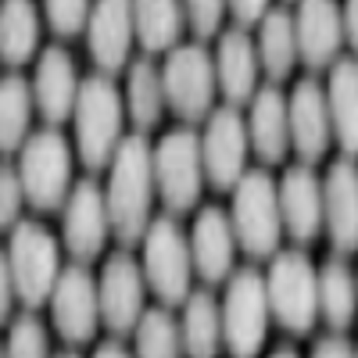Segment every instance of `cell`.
Listing matches in <instances>:
<instances>
[{
    "label": "cell",
    "instance_id": "obj_1",
    "mask_svg": "<svg viewBox=\"0 0 358 358\" xmlns=\"http://www.w3.org/2000/svg\"><path fill=\"white\" fill-rule=\"evenodd\" d=\"M158 183H155V147L143 140V133H133L122 140L118 155L108 169V215L111 233L122 248L143 244L151 229V204H155Z\"/></svg>",
    "mask_w": 358,
    "mask_h": 358
},
{
    "label": "cell",
    "instance_id": "obj_2",
    "mask_svg": "<svg viewBox=\"0 0 358 358\" xmlns=\"http://www.w3.org/2000/svg\"><path fill=\"white\" fill-rule=\"evenodd\" d=\"M76 147H79V162L90 172L111 169L118 147H122V118H126V97L118 94V86L111 76L97 72L86 76L79 90V104H76Z\"/></svg>",
    "mask_w": 358,
    "mask_h": 358
},
{
    "label": "cell",
    "instance_id": "obj_3",
    "mask_svg": "<svg viewBox=\"0 0 358 358\" xmlns=\"http://www.w3.org/2000/svg\"><path fill=\"white\" fill-rule=\"evenodd\" d=\"M0 265L11 273L15 297L29 312L47 305L57 280H62V258H57L54 233L33 219H22L15 229H8V248Z\"/></svg>",
    "mask_w": 358,
    "mask_h": 358
},
{
    "label": "cell",
    "instance_id": "obj_4",
    "mask_svg": "<svg viewBox=\"0 0 358 358\" xmlns=\"http://www.w3.org/2000/svg\"><path fill=\"white\" fill-rule=\"evenodd\" d=\"M18 176L22 190L33 212L47 215L65 208L72 197V147L69 140L57 133V126H43L25 140L18 151Z\"/></svg>",
    "mask_w": 358,
    "mask_h": 358
},
{
    "label": "cell",
    "instance_id": "obj_5",
    "mask_svg": "<svg viewBox=\"0 0 358 358\" xmlns=\"http://www.w3.org/2000/svg\"><path fill=\"white\" fill-rule=\"evenodd\" d=\"M233 233L236 244L251 258H273L283 236V208H280V183L265 169L244 172L233 190Z\"/></svg>",
    "mask_w": 358,
    "mask_h": 358
},
{
    "label": "cell",
    "instance_id": "obj_6",
    "mask_svg": "<svg viewBox=\"0 0 358 358\" xmlns=\"http://www.w3.org/2000/svg\"><path fill=\"white\" fill-rule=\"evenodd\" d=\"M268 287L255 265H244L229 276L222 297V344L233 358H255L268 334Z\"/></svg>",
    "mask_w": 358,
    "mask_h": 358
},
{
    "label": "cell",
    "instance_id": "obj_7",
    "mask_svg": "<svg viewBox=\"0 0 358 358\" xmlns=\"http://www.w3.org/2000/svg\"><path fill=\"white\" fill-rule=\"evenodd\" d=\"M194 251L190 236L179 229L176 219H155L151 229L143 236V276L147 287L162 305H187V297L194 294Z\"/></svg>",
    "mask_w": 358,
    "mask_h": 358
},
{
    "label": "cell",
    "instance_id": "obj_8",
    "mask_svg": "<svg viewBox=\"0 0 358 358\" xmlns=\"http://www.w3.org/2000/svg\"><path fill=\"white\" fill-rule=\"evenodd\" d=\"M268 305L283 330L308 334L319 319V273L305 251H276L265 273Z\"/></svg>",
    "mask_w": 358,
    "mask_h": 358
},
{
    "label": "cell",
    "instance_id": "obj_9",
    "mask_svg": "<svg viewBox=\"0 0 358 358\" xmlns=\"http://www.w3.org/2000/svg\"><path fill=\"white\" fill-rule=\"evenodd\" d=\"M162 79H165V101L183 122H201L215 111L212 104L219 90V72L215 57L201 43H179L176 50H169Z\"/></svg>",
    "mask_w": 358,
    "mask_h": 358
},
{
    "label": "cell",
    "instance_id": "obj_10",
    "mask_svg": "<svg viewBox=\"0 0 358 358\" xmlns=\"http://www.w3.org/2000/svg\"><path fill=\"white\" fill-rule=\"evenodd\" d=\"M204 151L194 129H172L155 147V183L158 197L172 215H187L204 187Z\"/></svg>",
    "mask_w": 358,
    "mask_h": 358
},
{
    "label": "cell",
    "instance_id": "obj_11",
    "mask_svg": "<svg viewBox=\"0 0 358 358\" xmlns=\"http://www.w3.org/2000/svg\"><path fill=\"white\" fill-rule=\"evenodd\" d=\"M50 319L65 344H90L101 319V283L90 276L83 262L62 268L54 294H50Z\"/></svg>",
    "mask_w": 358,
    "mask_h": 358
},
{
    "label": "cell",
    "instance_id": "obj_12",
    "mask_svg": "<svg viewBox=\"0 0 358 358\" xmlns=\"http://www.w3.org/2000/svg\"><path fill=\"white\" fill-rule=\"evenodd\" d=\"M201 151H204L208 183L215 190H236V183H241L244 172H248L251 136H248V122L233 104L215 108L208 115V126L201 133Z\"/></svg>",
    "mask_w": 358,
    "mask_h": 358
},
{
    "label": "cell",
    "instance_id": "obj_13",
    "mask_svg": "<svg viewBox=\"0 0 358 358\" xmlns=\"http://www.w3.org/2000/svg\"><path fill=\"white\" fill-rule=\"evenodd\" d=\"M101 319L111 334H136V326L143 319V297H147V276H143V262L133 255L118 251L104 262L101 268Z\"/></svg>",
    "mask_w": 358,
    "mask_h": 358
},
{
    "label": "cell",
    "instance_id": "obj_14",
    "mask_svg": "<svg viewBox=\"0 0 358 358\" xmlns=\"http://www.w3.org/2000/svg\"><path fill=\"white\" fill-rule=\"evenodd\" d=\"M287 104H290V151H297L301 165L322 162L334 143V118L326 90L315 79H301L287 97Z\"/></svg>",
    "mask_w": 358,
    "mask_h": 358
},
{
    "label": "cell",
    "instance_id": "obj_15",
    "mask_svg": "<svg viewBox=\"0 0 358 358\" xmlns=\"http://www.w3.org/2000/svg\"><path fill=\"white\" fill-rule=\"evenodd\" d=\"M62 233H65L69 255L83 265L104 251L108 233H111V215H108V197H104L97 179H83L72 190V197L65 204Z\"/></svg>",
    "mask_w": 358,
    "mask_h": 358
},
{
    "label": "cell",
    "instance_id": "obj_16",
    "mask_svg": "<svg viewBox=\"0 0 358 358\" xmlns=\"http://www.w3.org/2000/svg\"><path fill=\"white\" fill-rule=\"evenodd\" d=\"M90 57L104 76L122 72L129 62V50L136 40V18H133V0H94L86 25Z\"/></svg>",
    "mask_w": 358,
    "mask_h": 358
},
{
    "label": "cell",
    "instance_id": "obj_17",
    "mask_svg": "<svg viewBox=\"0 0 358 358\" xmlns=\"http://www.w3.org/2000/svg\"><path fill=\"white\" fill-rule=\"evenodd\" d=\"M280 208H283V229L294 244H315L326 229V208H322V183L312 165H290L280 179Z\"/></svg>",
    "mask_w": 358,
    "mask_h": 358
},
{
    "label": "cell",
    "instance_id": "obj_18",
    "mask_svg": "<svg viewBox=\"0 0 358 358\" xmlns=\"http://www.w3.org/2000/svg\"><path fill=\"white\" fill-rule=\"evenodd\" d=\"M236 233L233 219L219 204H204L194 229H190V251H194V268L204 283H222L233 276V258H236Z\"/></svg>",
    "mask_w": 358,
    "mask_h": 358
},
{
    "label": "cell",
    "instance_id": "obj_19",
    "mask_svg": "<svg viewBox=\"0 0 358 358\" xmlns=\"http://www.w3.org/2000/svg\"><path fill=\"white\" fill-rule=\"evenodd\" d=\"M297 29V47H301V62L319 72L337 62V50L344 43V11L337 0H301L294 15Z\"/></svg>",
    "mask_w": 358,
    "mask_h": 358
},
{
    "label": "cell",
    "instance_id": "obj_20",
    "mask_svg": "<svg viewBox=\"0 0 358 358\" xmlns=\"http://www.w3.org/2000/svg\"><path fill=\"white\" fill-rule=\"evenodd\" d=\"M83 79L76 76V62L69 50L47 47L40 50V65L33 76V94H36V111L43 115L47 126H62L65 118L76 115Z\"/></svg>",
    "mask_w": 358,
    "mask_h": 358
},
{
    "label": "cell",
    "instance_id": "obj_21",
    "mask_svg": "<svg viewBox=\"0 0 358 358\" xmlns=\"http://www.w3.org/2000/svg\"><path fill=\"white\" fill-rule=\"evenodd\" d=\"M322 208H326V233L334 251H358V169L351 158H341L326 169L322 179Z\"/></svg>",
    "mask_w": 358,
    "mask_h": 358
},
{
    "label": "cell",
    "instance_id": "obj_22",
    "mask_svg": "<svg viewBox=\"0 0 358 358\" xmlns=\"http://www.w3.org/2000/svg\"><path fill=\"white\" fill-rule=\"evenodd\" d=\"M248 136H251V151L265 165H280L290 151V104L287 94H280L273 83L262 86L251 101Z\"/></svg>",
    "mask_w": 358,
    "mask_h": 358
},
{
    "label": "cell",
    "instance_id": "obj_23",
    "mask_svg": "<svg viewBox=\"0 0 358 358\" xmlns=\"http://www.w3.org/2000/svg\"><path fill=\"white\" fill-rule=\"evenodd\" d=\"M258 47L251 43V36L244 29H229L219 40V50H215V72H219V90L226 104L241 108V104H251L255 94H258Z\"/></svg>",
    "mask_w": 358,
    "mask_h": 358
},
{
    "label": "cell",
    "instance_id": "obj_24",
    "mask_svg": "<svg viewBox=\"0 0 358 358\" xmlns=\"http://www.w3.org/2000/svg\"><path fill=\"white\" fill-rule=\"evenodd\" d=\"M334 118V136L348 158H358V57H341L330 69V86H326Z\"/></svg>",
    "mask_w": 358,
    "mask_h": 358
},
{
    "label": "cell",
    "instance_id": "obj_25",
    "mask_svg": "<svg viewBox=\"0 0 358 358\" xmlns=\"http://www.w3.org/2000/svg\"><path fill=\"white\" fill-rule=\"evenodd\" d=\"M133 18H136V43L147 54L176 50L187 29L183 0H133Z\"/></svg>",
    "mask_w": 358,
    "mask_h": 358
},
{
    "label": "cell",
    "instance_id": "obj_26",
    "mask_svg": "<svg viewBox=\"0 0 358 358\" xmlns=\"http://www.w3.org/2000/svg\"><path fill=\"white\" fill-rule=\"evenodd\" d=\"M258 62L265 69V76L273 83L290 79L301 47H297V29H294V15L287 8H273L262 22H258Z\"/></svg>",
    "mask_w": 358,
    "mask_h": 358
},
{
    "label": "cell",
    "instance_id": "obj_27",
    "mask_svg": "<svg viewBox=\"0 0 358 358\" xmlns=\"http://www.w3.org/2000/svg\"><path fill=\"white\" fill-rule=\"evenodd\" d=\"M183 351L190 358H215L222 348V305L212 290H194L183 305Z\"/></svg>",
    "mask_w": 358,
    "mask_h": 358
},
{
    "label": "cell",
    "instance_id": "obj_28",
    "mask_svg": "<svg viewBox=\"0 0 358 358\" xmlns=\"http://www.w3.org/2000/svg\"><path fill=\"white\" fill-rule=\"evenodd\" d=\"M33 108H36L33 83L18 72H8L0 83V147H4V155H18L25 140L33 136L29 133Z\"/></svg>",
    "mask_w": 358,
    "mask_h": 358
},
{
    "label": "cell",
    "instance_id": "obj_29",
    "mask_svg": "<svg viewBox=\"0 0 358 358\" xmlns=\"http://www.w3.org/2000/svg\"><path fill=\"white\" fill-rule=\"evenodd\" d=\"M319 315L334 326V330H348L358 315V280L344 258H326L319 268Z\"/></svg>",
    "mask_w": 358,
    "mask_h": 358
},
{
    "label": "cell",
    "instance_id": "obj_30",
    "mask_svg": "<svg viewBox=\"0 0 358 358\" xmlns=\"http://www.w3.org/2000/svg\"><path fill=\"white\" fill-rule=\"evenodd\" d=\"M165 79L151 57H136L126 76V115L136 122V129H155L165 111Z\"/></svg>",
    "mask_w": 358,
    "mask_h": 358
},
{
    "label": "cell",
    "instance_id": "obj_31",
    "mask_svg": "<svg viewBox=\"0 0 358 358\" xmlns=\"http://www.w3.org/2000/svg\"><path fill=\"white\" fill-rule=\"evenodd\" d=\"M40 15L33 0H4L0 8V57L8 69H22L36 54Z\"/></svg>",
    "mask_w": 358,
    "mask_h": 358
},
{
    "label": "cell",
    "instance_id": "obj_32",
    "mask_svg": "<svg viewBox=\"0 0 358 358\" xmlns=\"http://www.w3.org/2000/svg\"><path fill=\"white\" fill-rule=\"evenodd\" d=\"M183 330L172 319L169 305L147 308L136 326V358H183Z\"/></svg>",
    "mask_w": 358,
    "mask_h": 358
},
{
    "label": "cell",
    "instance_id": "obj_33",
    "mask_svg": "<svg viewBox=\"0 0 358 358\" xmlns=\"http://www.w3.org/2000/svg\"><path fill=\"white\" fill-rule=\"evenodd\" d=\"M4 358H50V337H47V326L25 312L11 322V334L4 344Z\"/></svg>",
    "mask_w": 358,
    "mask_h": 358
},
{
    "label": "cell",
    "instance_id": "obj_34",
    "mask_svg": "<svg viewBox=\"0 0 358 358\" xmlns=\"http://www.w3.org/2000/svg\"><path fill=\"white\" fill-rule=\"evenodd\" d=\"M90 11L94 4L90 0H43V15H47V25L54 29L57 36H79L83 29L90 25Z\"/></svg>",
    "mask_w": 358,
    "mask_h": 358
},
{
    "label": "cell",
    "instance_id": "obj_35",
    "mask_svg": "<svg viewBox=\"0 0 358 358\" xmlns=\"http://www.w3.org/2000/svg\"><path fill=\"white\" fill-rule=\"evenodd\" d=\"M22 204H29V201H25V190H22L18 165H4L0 169V226L15 229L22 222Z\"/></svg>",
    "mask_w": 358,
    "mask_h": 358
},
{
    "label": "cell",
    "instance_id": "obj_36",
    "mask_svg": "<svg viewBox=\"0 0 358 358\" xmlns=\"http://www.w3.org/2000/svg\"><path fill=\"white\" fill-rule=\"evenodd\" d=\"M187 8V25L194 29V36L208 40L222 29V15L229 11V0H183Z\"/></svg>",
    "mask_w": 358,
    "mask_h": 358
},
{
    "label": "cell",
    "instance_id": "obj_37",
    "mask_svg": "<svg viewBox=\"0 0 358 358\" xmlns=\"http://www.w3.org/2000/svg\"><path fill=\"white\" fill-rule=\"evenodd\" d=\"M229 11H233V18L241 25H255L273 8H268V0H229Z\"/></svg>",
    "mask_w": 358,
    "mask_h": 358
},
{
    "label": "cell",
    "instance_id": "obj_38",
    "mask_svg": "<svg viewBox=\"0 0 358 358\" xmlns=\"http://www.w3.org/2000/svg\"><path fill=\"white\" fill-rule=\"evenodd\" d=\"M312 358H355V348L344 337H322L312 351Z\"/></svg>",
    "mask_w": 358,
    "mask_h": 358
},
{
    "label": "cell",
    "instance_id": "obj_39",
    "mask_svg": "<svg viewBox=\"0 0 358 358\" xmlns=\"http://www.w3.org/2000/svg\"><path fill=\"white\" fill-rule=\"evenodd\" d=\"M344 40L351 43V50L358 54V0H344Z\"/></svg>",
    "mask_w": 358,
    "mask_h": 358
},
{
    "label": "cell",
    "instance_id": "obj_40",
    "mask_svg": "<svg viewBox=\"0 0 358 358\" xmlns=\"http://www.w3.org/2000/svg\"><path fill=\"white\" fill-rule=\"evenodd\" d=\"M94 358H133V355L118 344V341H108V344H101V348L94 351Z\"/></svg>",
    "mask_w": 358,
    "mask_h": 358
},
{
    "label": "cell",
    "instance_id": "obj_41",
    "mask_svg": "<svg viewBox=\"0 0 358 358\" xmlns=\"http://www.w3.org/2000/svg\"><path fill=\"white\" fill-rule=\"evenodd\" d=\"M268 358H301V355H297L294 348H276V351L268 355Z\"/></svg>",
    "mask_w": 358,
    "mask_h": 358
},
{
    "label": "cell",
    "instance_id": "obj_42",
    "mask_svg": "<svg viewBox=\"0 0 358 358\" xmlns=\"http://www.w3.org/2000/svg\"><path fill=\"white\" fill-rule=\"evenodd\" d=\"M57 358H79V355L76 351H65V355H57Z\"/></svg>",
    "mask_w": 358,
    "mask_h": 358
},
{
    "label": "cell",
    "instance_id": "obj_43",
    "mask_svg": "<svg viewBox=\"0 0 358 358\" xmlns=\"http://www.w3.org/2000/svg\"><path fill=\"white\" fill-rule=\"evenodd\" d=\"M355 358H358V348H355Z\"/></svg>",
    "mask_w": 358,
    "mask_h": 358
}]
</instances>
